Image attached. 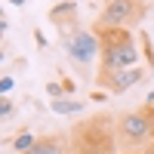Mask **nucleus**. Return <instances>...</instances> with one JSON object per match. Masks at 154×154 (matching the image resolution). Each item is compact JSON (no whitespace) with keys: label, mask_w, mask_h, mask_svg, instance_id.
<instances>
[{"label":"nucleus","mask_w":154,"mask_h":154,"mask_svg":"<svg viewBox=\"0 0 154 154\" xmlns=\"http://www.w3.org/2000/svg\"><path fill=\"white\" fill-rule=\"evenodd\" d=\"M46 93L53 96V99H65V83H56V80L46 83Z\"/></svg>","instance_id":"10"},{"label":"nucleus","mask_w":154,"mask_h":154,"mask_svg":"<svg viewBox=\"0 0 154 154\" xmlns=\"http://www.w3.org/2000/svg\"><path fill=\"white\" fill-rule=\"evenodd\" d=\"M142 19H145V3H139V0H105V9L99 12L96 31H111V28L130 31Z\"/></svg>","instance_id":"3"},{"label":"nucleus","mask_w":154,"mask_h":154,"mask_svg":"<svg viewBox=\"0 0 154 154\" xmlns=\"http://www.w3.org/2000/svg\"><path fill=\"white\" fill-rule=\"evenodd\" d=\"M0 19H3V6H0Z\"/></svg>","instance_id":"15"},{"label":"nucleus","mask_w":154,"mask_h":154,"mask_svg":"<svg viewBox=\"0 0 154 154\" xmlns=\"http://www.w3.org/2000/svg\"><path fill=\"white\" fill-rule=\"evenodd\" d=\"M9 3H12V6H25V0H9Z\"/></svg>","instance_id":"13"},{"label":"nucleus","mask_w":154,"mask_h":154,"mask_svg":"<svg viewBox=\"0 0 154 154\" xmlns=\"http://www.w3.org/2000/svg\"><path fill=\"white\" fill-rule=\"evenodd\" d=\"M34 145H37V136L31 130H25V133H19L16 139H12V151H16V154H28Z\"/></svg>","instance_id":"8"},{"label":"nucleus","mask_w":154,"mask_h":154,"mask_svg":"<svg viewBox=\"0 0 154 154\" xmlns=\"http://www.w3.org/2000/svg\"><path fill=\"white\" fill-rule=\"evenodd\" d=\"M49 108H53L56 114H80L86 105H83V102H77V99H71V96H65V99H53V105H49Z\"/></svg>","instance_id":"7"},{"label":"nucleus","mask_w":154,"mask_h":154,"mask_svg":"<svg viewBox=\"0 0 154 154\" xmlns=\"http://www.w3.org/2000/svg\"><path fill=\"white\" fill-rule=\"evenodd\" d=\"M102 40V53H99V74H117L126 68H139V43L130 31L123 28H111V31H99Z\"/></svg>","instance_id":"1"},{"label":"nucleus","mask_w":154,"mask_h":154,"mask_svg":"<svg viewBox=\"0 0 154 154\" xmlns=\"http://www.w3.org/2000/svg\"><path fill=\"white\" fill-rule=\"evenodd\" d=\"M28 154H68V139L65 136H43Z\"/></svg>","instance_id":"6"},{"label":"nucleus","mask_w":154,"mask_h":154,"mask_svg":"<svg viewBox=\"0 0 154 154\" xmlns=\"http://www.w3.org/2000/svg\"><path fill=\"white\" fill-rule=\"evenodd\" d=\"M145 80V68H126V71H117V74H99V83L105 86L108 96H123L126 89H133L136 83Z\"/></svg>","instance_id":"5"},{"label":"nucleus","mask_w":154,"mask_h":154,"mask_svg":"<svg viewBox=\"0 0 154 154\" xmlns=\"http://www.w3.org/2000/svg\"><path fill=\"white\" fill-rule=\"evenodd\" d=\"M117 133V142L123 148H142L148 139H154V123H151V114L142 108V111H130L123 114L114 126Z\"/></svg>","instance_id":"4"},{"label":"nucleus","mask_w":154,"mask_h":154,"mask_svg":"<svg viewBox=\"0 0 154 154\" xmlns=\"http://www.w3.org/2000/svg\"><path fill=\"white\" fill-rule=\"evenodd\" d=\"M145 108H154V89L148 93V99H145Z\"/></svg>","instance_id":"12"},{"label":"nucleus","mask_w":154,"mask_h":154,"mask_svg":"<svg viewBox=\"0 0 154 154\" xmlns=\"http://www.w3.org/2000/svg\"><path fill=\"white\" fill-rule=\"evenodd\" d=\"M0 65H3V53H0Z\"/></svg>","instance_id":"16"},{"label":"nucleus","mask_w":154,"mask_h":154,"mask_svg":"<svg viewBox=\"0 0 154 154\" xmlns=\"http://www.w3.org/2000/svg\"><path fill=\"white\" fill-rule=\"evenodd\" d=\"M3 31H6V22H3V19H0V34H3Z\"/></svg>","instance_id":"14"},{"label":"nucleus","mask_w":154,"mask_h":154,"mask_svg":"<svg viewBox=\"0 0 154 154\" xmlns=\"http://www.w3.org/2000/svg\"><path fill=\"white\" fill-rule=\"evenodd\" d=\"M139 3H148V0H139Z\"/></svg>","instance_id":"17"},{"label":"nucleus","mask_w":154,"mask_h":154,"mask_svg":"<svg viewBox=\"0 0 154 154\" xmlns=\"http://www.w3.org/2000/svg\"><path fill=\"white\" fill-rule=\"evenodd\" d=\"M16 86V77H0V96H9Z\"/></svg>","instance_id":"11"},{"label":"nucleus","mask_w":154,"mask_h":154,"mask_svg":"<svg viewBox=\"0 0 154 154\" xmlns=\"http://www.w3.org/2000/svg\"><path fill=\"white\" fill-rule=\"evenodd\" d=\"M59 40H62L65 56L71 59V65L83 68V71L93 65V62L99 59V53H102L99 31H96V28H86V25H80L77 19H68V22L59 25Z\"/></svg>","instance_id":"2"},{"label":"nucleus","mask_w":154,"mask_h":154,"mask_svg":"<svg viewBox=\"0 0 154 154\" xmlns=\"http://www.w3.org/2000/svg\"><path fill=\"white\" fill-rule=\"evenodd\" d=\"M12 111H16V102H12L9 96H0V120H3V117H9Z\"/></svg>","instance_id":"9"}]
</instances>
